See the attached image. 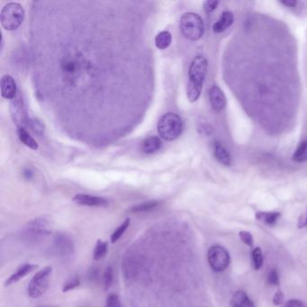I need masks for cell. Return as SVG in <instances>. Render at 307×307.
Wrapping results in <instances>:
<instances>
[{
	"label": "cell",
	"instance_id": "cell-22",
	"mask_svg": "<svg viewBox=\"0 0 307 307\" xmlns=\"http://www.w3.org/2000/svg\"><path fill=\"white\" fill-rule=\"evenodd\" d=\"M159 205V202L158 201H147V202H143L141 204H138V205H133L130 211L132 213H146V212H150V211L154 210L157 206Z\"/></svg>",
	"mask_w": 307,
	"mask_h": 307
},
{
	"label": "cell",
	"instance_id": "cell-8",
	"mask_svg": "<svg viewBox=\"0 0 307 307\" xmlns=\"http://www.w3.org/2000/svg\"><path fill=\"white\" fill-rule=\"evenodd\" d=\"M52 250L57 256L62 258L71 256L75 250L74 241L67 233H56L52 240Z\"/></svg>",
	"mask_w": 307,
	"mask_h": 307
},
{
	"label": "cell",
	"instance_id": "cell-36",
	"mask_svg": "<svg viewBox=\"0 0 307 307\" xmlns=\"http://www.w3.org/2000/svg\"><path fill=\"white\" fill-rule=\"evenodd\" d=\"M280 3L287 7H295L298 4L297 1H294V0H285V1H280Z\"/></svg>",
	"mask_w": 307,
	"mask_h": 307
},
{
	"label": "cell",
	"instance_id": "cell-9",
	"mask_svg": "<svg viewBox=\"0 0 307 307\" xmlns=\"http://www.w3.org/2000/svg\"><path fill=\"white\" fill-rule=\"evenodd\" d=\"M10 114H11L13 122L18 127L25 128L26 125H29L30 120L27 116V111L25 105L23 102L22 96L17 93V97L12 99L10 103Z\"/></svg>",
	"mask_w": 307,
	"mask_h": 307
},
{
	"label": "cell",
	"instance_id": "cell-32",
	"mask_svg": "<svg viewBox=\"0 0 307 307\" xmlns=\"http://www.w3.org/2000/svg\"><path fill=\"white\" fill-rule=\"evenodd\" d=\"M285 296L284 294H283V292L280 290V289H278L277 292H276V294L274 295L273 299H272L274 305H275V306H279V305L283 304Z\"/></svg>",
	"mask_w": 307,
	"mask_h": 307
},
{
	"label": "cell",
	"instance_id": "cell-29",
	"mask_svg": "<svg viewBox=\"0 0 307 307\" xmlns=\"http://www.w3.org/2000/svg\"><path fill=\"white\" fill-rule=\"evenodd\" d=\"M240 239L241 240V241L244 243V244L249 246L250 248L253 247L254 244V240L253 237L251 235V233L249 232H246V231H241L239 233Z\"/></svg>",
	"mask_w": 307,
	"mask_h": 307
},
{
	"label": "cell",
	"instance_id": "cell-3",
	"mask_svg": "<svg viewBox=\"0 0 307 307\" xmlns=\"http://www.w3.org/2000/svg\"><path fill=\"white\" fill-rule=\"evenodd\" d=\"M179 28L183 35L188 40L198 41L205 33V23L198 14L188 12L180 18Z\"/></svg>",
	"mask_w": 307,
	"mask_h": 307
},
{
	"label": "cell",
	"instance_id": "cell-33",
	"mask_svg": "<svg viewBox=\"0 0 307 307\" xmlns=\"http://www.w3.org/2000/svg\"><path fill=\"white\" fill-rule=\"evenodd\" d=\"M284 307H307L303 302L298 299H291L285 304Z\"/></svg>",
	"mask_w": 307,
	"mask_h": 307
},
{
	"label": "cell",
	"instance_id": "cell-7",
	"mask_svg": "<svg viewBox=\"0 0 307 307\" xmlns=\"http://www.w3.org/2000/svg\"><path fill=\"white\" fill-rule=\"evenodd\" d=\"M207 260L211 268L216 272H222L231 262L228 250L221 245L212 246L207 252Z\"/></svg>",
	"mask_w": 307,
	"mask_h": 307
},
{
	"label": "cell",
	"instance_id": "cell-18",
	"mask_svg": "<svg viewBox=\"0 0 307 307\" xmlns=\"http://www.w3.org/2000/svg\"><path fill=\"white\" fill-rule=\"evenodd\" d=\"M17 135H18L20 142H23L26 147H28L31 150H34V151H36L39 149L38 142H36V140H34V137L30 134V132H28L25 128L18 127L17 128Z\"/></svg>",
	"mask_w": 307,
	"mask_h": 307
},
{
	"label": "cell",
	"instance_id": "cell-24",
	"mask_svg": "<svg viewBox=\"0 0 307 307\" xmlns=\"http://www.w3.org/2000/svg\"><path fill=\"white\" fill-rule=\"evenodd\" d=\"M130 223H131V220L129 218H126L125 221L114 230V233L111 234V238H110L112 243H115L125 234L126 230L130 226Z\"/></svg>",
	"mask_w": 307,
	"mask_h": 307
},
{
	"label": "cell",
	"instance_id": "cell-19",
	"mask_svg": "<svg viewBox=\"0 0 307 307\" xmlns=\"http://www.w3.org/2000/svg\"><path fill=\"white\" fill-rule=\"evenodd\" d=\"M279 212H258L256 213V219L260 222H264L267 225H274L280 217Z\"/></svg>",
	"mask_w": 307,
	"mask_h": 307
},
{
	"label": "cell",
	"instance_id": "cell-16",
	"mask_svg": "<svg viewBox=\"0 0 307 307\" xmlns=\"http://www.w3.org/2000/svg\"><path fill=\"white\" fill-rule=\"evenodd\" d=\"M232 307H255L253 301L244 291H236L233 295L231 300Z\"/></svg>",
	"mask_w": 307,
	"mask_h": 307
},
{
	"label": "cell",
	"instance_id": "cell-23",
	"mask_svg": "<svg viewBox=\"0 0 307 307\" xmlns=\"http://www.w3.org/2000/svg\"><path fill=\"white\" fill-rule=\"evenodd\" d=\"M108 250V243L102 240H98L95 246L93 252V259L95 261H100L107 255Z\"/></svg>",
	"mask_w": 307,
	"mask_h": 307
},
{
	"label": "cell",
	"instance_id": "cell-12",
	"mask_svg": "<svg viewBox=\"0 0 307 307\" xmlns=\"http://www.w3.org/2000/svg\"><path fill=\"white\" fill-rule=\"evenodd\" d=\"M0 88H1V96L5 99H14L17 97V83L14 78L10 75H4L1 78L0 81Z\"/></svg>",
	"mask_w": 307,
	"mask_h": 307
},
{
	"label": "cell",
	"instance_id": "cell-4",
	"mask_svg": "<svg viewBox=\"0 0 307 307\" xmlns=\"http://www.w3.org/2000/svg\"><path fill=\"white\" fill-rule=\"evenodd\" d=\"M51 233V223L49 218L45 216L37 217L24 226L22 231L23 240L30 242H36L45 239Z\"/></svg>",
	"mask_w": 307,
	"mask_h": 307
},
{
	"label": "cell",
	"instance_id": "cell-20",
	"mask_svg": "<svg viewBox=\"0 0 307 307\" xmlns=\"http://www.w3.org/2000/svg\"><path fill=\"white\" fill-rule=\"evenodd\" d=\"M172 35L169 31H161L155 37V45L159 50H166L171 45Z\"/></svg>",
	"mask_w": 307,
	"mask_h": 307
},
{
	"label": "cell",
	"instance_id": "cell-34",
	"mask_svg": "<svg viewBox=\"0 0 307 307\" xmlns=\"http://www.w3.org/2000/svg\"><path fill=\"white\" fill-rule=\"evenodd\" d=\"M297 227L300 228V229L307 227V209L306 211V213L304 215H302L301 217L298 219Z\"/></svg>",
	"mask_w": 307,
	"mask_h": 307
},
{
	"label": "cell",
	"instance_id": "cell-6",
	"mask_svg": "<svg viewBox=\"0 0 307 307\" xmlns=\"http://www.w3.org/2000/svg\"><path fill=\"white\" fill-rule=\"evenodd\" d=\"M51 273L52 267L48 266L39 270L32 278L27 286V294L31 298L36 299L45 294L49 287Z\"/></svg>",
	"mask_w": 307,
	"mask_h": 307
},
{
	"label": "cell",
	"instance_id": "cell-21",
	"mask_svg": "<svg viewBox=\"0 0 307 307\" xmlns=\"http://www.w3.org/2000/svg\"><path fill=\"white\" fill-rule=\"evenodd\" d=\"M292 159L298 163L305 162L307 160V140L300 142L292 156Z\"/></svg>",
	"mask_w": 307,
	"mask_h": 307
},
{
	"label": "cell",
	"instance_id": "cell-11",
	"mask_svg": "<svg viewBox=\"0 0 307 307\" xmlns=\"http://www.w3.org/2000/svg\"><path fill=\"white\" fill-rule=\"evenodd\" d=\"M73 201L78 205L90 206V207H105L108 205V201L106 198L101 197H97V196L87 195V194L76 195L73 197Z\"/></svg>",
	"mask_w": 307,
	"mask_h": 307
},
{
	"label": "cell",
	"instance_id": "cell-17",
	"mask_svg": "<svg viewBox=\"0 0 307 307\" xmlns=\"http://www.w3.org/2000/svg\"><path fill=\"white\" fill-rule=\"evenodd\" d=\"M162 147V141L158 136H150L142 142V152L145 154H153L159 152Z\"/></svg>",
	"mask_w": 307,
	"mask_h": 307
},
{
	"label": "cell",
	"instance_id": "cell-26",
	"mask_svg": "<svg viewBox=\"0 0 307 307\" xmlns=\"http://www.w3.org/2000/svg\"><path fill=\"white\" fill-rule=\"evenodd\" d=\"M103 281H104V287L105 290H108L114 281V272H113V267L111 266L106 268V271L103 275Z\"/></svg>",
	"mask_w": 307,
	"mask_h": 307
},
{
	"label": "cell",
	"instance_id": "cell-35",
	"mask_svg": "<svg viewBox=\"0 0 307 307\" xmlns=\"http://www.w3.org/2000/svg\"><path fill=\"white\" fill-rule=\"evenodd\" d=\"M98 277V268L97 267H92L91 269L88 271V279L95 281Z\"/></svg>",
	"mask_w": 307,
	"mask_h": 307
},
{
	"label": "cell",
	"instance_id": "cell-30",
	"mask_svg": "<svg viewBox=\"0 0 307 307\" xmlns=\"http://www.w3.org/2000/svg\"><path fill=\"white\" fill-rule=\"evenodd\" d=\"M267 283L274 286H279L280 280H279V272L277 269H272L267 275Z\"/></svg>",
	"mask_w": 307,
	"mask_h": 307
},
{
	"label": "cell",
	"instance_id": "cell-14",
	"mask_svg": "<svg viewBox=\"0 0 307 307\" xmlns=\"http://www.w3.org/2000/svg\"><path fill=\"white\" fill-rule=\"evenodd\" d=\"M233 22H234V16L232 12H222L221 17L216 21V23H214L213 31L216 34L222 33L230 26H232Z\"/></svg>",
	"mask_w": 307,
	"mask_h": 307
},
{
	"label": "cell",
	"instance_id": "cell-2",
	"mask_svg": "<svg viewBox=\"0 0 307 307\" xmlns=\"http://www.w3.org/2000/svg\"><path fill=\"white\" fill-rule=\"evenodd\" d=\"M157 128L159 136L167 142H172L181 135L184 124L178 114L169 112L159 118Z\"/></svg>",
	"mask_w": 307,
	"mask_h": 307
},
{
	"label": "cell",
	"instance_id": "cell-1",
	"mask_svg": "<svg viewBox=\"0 0 307 307\" xmlns=\"http://www.w3.org/2000/svg\"><path fill=\"white\" fill-rule=\"evenodd\" d=\"M208 63L203 56L194 58L188 69V83L187 87V95L188 100L191 103L198 100L203 90V86L207 73Z\"/></svg>",
	"mask_w": 307,
	"mask_h": 307
},
{
	"label": "cell",
	"instance_id": "cell-28",
	"mask_svg": "<svg viewBox=\"0 0 307 307\" xmlns=\"http://www.w3.org/2000/svg\"><path fill=\"white\" fill-rule=\"evenodd\" d=\"M105 307H122L119 296L116 294L108 295Z\"/></svg>",
	"mask_w": 307,
	"mask_h": 307
},
{
	"label": "cell",
	"instance_id": "cell-31",
	"mask_svg": "<svg viewBox=\"0 0 307 307\" xmlns=\"http://www.w3.org/2000/svg\"><path fill=\"white\" fill-rule=\"evenodd\" d=\"M218 5H219V1L208 0V1L204 2V9L206 13H212V12L216 10Z\"/></svg>",
	"mask_w": 307,
	"mask_h": 307
},
{
	"label": "cell",
	"instance_id": "cell-13",
	"mask_svg": "<svg viewBox=\"0 0 307 307\" xmlns=\"http://www.w3.org/2000/svg\"><path fill=\"white\" fill-rule=\"evenodd\" d=\"M37 267V265H34L32 263H25L22 266L17 268L15 273L12 274L11 276L6 279V285H11L18 282L19 280L23 279L25 276H27L28 274L31 273L33 270Z\"/></svg>",
	"mask_w": 307,
	"mask_h": 307
},
{
	"label": "cell",
	"instance_id": "cell-10",
	"mask_svg": "<svg viewBox=\"0 0 307 307\" xmlns=\"http://www.w3.org/2000/svg\"><path fill=\"white\" fill-rule=\"evenodd\" d=\"M209 100H210L211 107L216 111L220 112L223 108L226 107L227 100L224 93L218 86H212L208 91Z\"/></svg>",
	"mask_w": 307,
	"mask_h": 307
},
{
	"label": "cell",
	"instance_id": "cell-37",
	"mask_svg": "<svg viewBox=\"0 0 307 307\" xmlns=\"http://www.w3.org/2000/svg\"></svg>",
	"mask_w": 307,
	"mask_h": 307
},
{
	"label": "cell",
	"instance_id": "cell-15",
	"mask_svg": "<svg viewBox=\"0 0 307 307\" xmlns=\"http://www.w3.org/2000/svg\"><path fill=\"white\" fill-rule=\"evenodd\" d=\"M214 156L218 162L224 166H230L232 164L231 155L228 153L227 150L224 148L222 143L219 142H214Z\"/></svg>",
	"mask_w": 307,
	"mask_h": 307
},
{
	"label": "cell",
	"instance_id": "cell-5",
	"mask_svg": "<svg viewBox=\"0 0 307 307\" xmlns=\"http://www.w3.org/2000/svg\"><path fill=\"white\" fill-rule=\"evenodd\" d=\"M24 15V9L19 3H7L3 6L0 13V22L2 27L7 31L17 30L23 23Z\"/></svg>",
	"mask_w": 307,
	"mask_h": 307
},
{
	"label": "cell",
	"instance_id": "cell-25",
	"mask_svg": "<svg viewBox=\"0 0 307 307\" xmlns=\"http://www.w3.org/2000/svg\"><path fill=\"white\" fill-rule=\"evenodd\" d=\"M252 262H253V267L259 270L263 265V254H262V249L260 247H256L252 250Z\"/></svg>",
	"mask_w": 307,
	"mask_h": 307
},
{
	"label": "cell",
	"instance_id": "cell-27",
	"mask_svg": "<svg viewBox=\"0 0 307 307\" xmlns=\"http://www.w3.org/2000/svg\"><path fill=\"white\" fill-rule=\"evenodd\" d=\"M80 279L79 277H73L71 279L67 280L63 286V292L66 293L68 291L73 290L76 287L80 286Z\"/></svg>",
	"mask_w": 307,
	"mask_h": 307
}]
</instances>
